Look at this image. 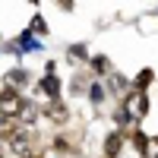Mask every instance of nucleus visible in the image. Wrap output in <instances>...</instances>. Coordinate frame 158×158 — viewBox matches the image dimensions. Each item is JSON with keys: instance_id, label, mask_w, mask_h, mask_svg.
Segmentation results:
<instances>
[{"instance_id": "1", "label": "nucleus", "mask_w": 158, "mask_h": 158, "mask_svg": "<svg viewBox=\"0 0 158 158\" xmlns=\"http://www.w3.org/2000/svg\"><path fill=\"white\" fill-rule=\"evenodd\" d=\"M117 104H123V108L133 114L136 123H142V120L149 117V111H152V104H149V92H136L133 85H130V92H127V95L117 101Z\"/></svg>"}, {"instance_id": "2", "label": "nucleus", "mask_w": 158, "mask_h": 158, "mask_svg": "<svg viewBox=\"0 0 158 158\" xmlns=\"http://www.w3.org/2000/svg\"><path fill=\"white\" fill-rule=\"evenodd\" d=\"M35 95H44V101H63V82L60 76H38L35 82Z\"/></svg>"}, {"instance_id": "3", "label": "nucleus", "mask_w": 158, "mask_h": 158, "mask_svg": "<svg viewBox=\"0 0 158 158\" xmlns=\"http://www.w3.org/2000/svg\"><path fill=\"white\" fill-rule=\"evenodd\" d=\"M41 114H44L54 127H67V120H70V108H67L63 101H44Z\"/></svg>"}, {"instance_id": "4", "label": "nucleus", "mask_w": 158, "mask_h": 158, "mask_svg": "<svg viewBox=\"0 0 158 158\" xmlns=\"http://www.w3.org/2000/svg\"><path fill=\"white\" fill-rule=\"evenodd\" d=\"M3 85L16 89V92H25V85H32V73L25 67H13V70L3 73Z\"/></svg>"}, {"instance_id": "5", "label": "nucleus", "mask_w": 158, "mask_h": 158, "mask_svg": "<svg viewBox=\"0 0 158 158\" xmlns=\"http://www.w3.org/2000/svg\"><path fill=\"white\" fill-rule=\"evenodd\" d=\"M123 146H127V136L120 130H111V133L104 136V158H120Z\"/></svg>"}, {"instance_id": "6", "label": "nucleus", "mask_w": 158, "mask_h": 158, "mask_svg": "<svg viewBox=\"0 0 158 158\" xmlns=\"http://www.w3.org/2000/svg\"><path fill=\"white\" fill-rule=\"evenodd\" d=\"M89 70H92V79H108L114 70H111V57L108 54H92V60H89Z\"/></svg>"}, {"instance_id": "7", "label": "nucleus", "mask_w": 158, "mask_h": 158, "mask_svg": "<svg viewBox=\"0 0 158 158\" xmlns=\"http://www.w3.org/2000/svg\"><path fill=\"white\" fill-rule=\"evenodd\" d=\"M16 44H19V51L22 54H38V51H44V44H41V38H35L29 29H22L19 32V38H16Z\"/></svg>"}, {"instance_id": "8", "label": "nucleus", "mask_w": 158, "mask_h": 158, "mask_svg": "<svg viewBox=\"0 0 158 158\" xmlns=\"http://www.w3.org/2000/svg\"><path fill=\"white\" fill-rule=\"evenodd\" d=\"M67 60L73 63V67H79V63H89V60H92V54H89V44H82V41H73V44L67 48Z\"/></svg>"}, {"instance_id": "9", "label": "nucleus", "mask_w": 158, "mask_h": 158, "mask_svg": "<svg viewBox=\"0 0 158 158\" xmlns=\"http://www.w3.org/2000/svg\"><path fill=\"white\" fill-rule=\"evenodd\" d=\"M104 85H108V95H111V92H117V95H127V92H130V85H133V82H130V79L123 76V73H111L108 79H104Z\"/></svg>"}, {"instance_id": "10", "label": "nucleus", "mask_w": 158, "mask_h": 158, "mask_svg": "<svg viewBox=\"0 0 158 158\" xmlns=\"http://www.w3.org/2000/svg\"><path fill=\"white\" fill-rule=\"evenodd\" d=\"M85 98L95 104V108H101V104L108 101V85H104L101 79H92V85H89V92H85Z\"/></svg>"}, {"instance_id": "11", "label": "nucleus", "mask_w": 158, "mask_h": 158, "mask_svg": "<svg viewBox=\"0 0 158 158\" xmlns=\"http://www.w3.org/2000/svg\"><path fill=\"white\" fill-rule=\"evenodd\" d=\"M89 85H92V73H73V79H70V95L76 98V95H85L89 92Z\"/></svg>"}, {"instance_id": "12", "label": "nucleus", "mask_w": 158, "mask_h": 158, "mask_svg": "<svg viewBox=\"0 0 158 158\" xmlns=\"http://www.w3.org/2000/svg\"><path fill=\"white\" fill-rule=\"evenodd\" d=\"M130 82H133V89H136V92H149V89H152V82H155V70H152V67H142L133 79H130Z\"/></svg>"}, {"instance_id": "13", "label": "nucleus", "mask_w": 158, "mask_h": 158, "mask_svg": "<svg viewBox=\"0 0 158 158\" xmlns=\"http://www.w3.org/2000/svg\"><path fill=\"white\" fill-rule=\"evenodd\" d=\"M29 32H32L35 38L48 35V22H44V16H41V13H35V16H32V25H29Z\"/></svg>"}, {"instance_id": "14", "label": "nucleus", "mask_w": 158, "mask_h": 158, "mask_svg": "<svg viewBox=\"0 0 158 158\" xmlns=\"http://www.w3.org/2000/svg\"><path fill=\"white\" fill-rule=\"evenodd\" d=\"M155 16H158V6H155Z\"/></svg>"}]
</instances>
